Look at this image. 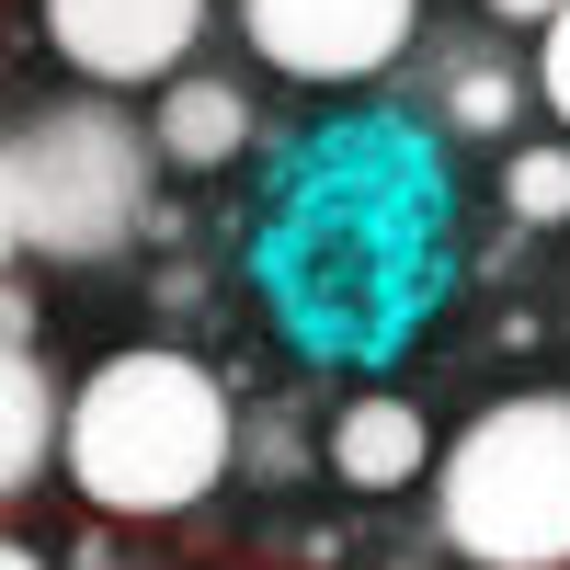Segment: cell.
Instances as JSON below:
<instances>
[{
  "mask_svg": "<svg viewBox=\"0 0 570 570\" xmlns=\"http://www.w3.org/2000/svg\"><path fill=\"white\" fill-rule=\"evenodd\" d=\"M240 468V400L183 343H115L69 376V445L58 480L104 525H183Z\"/></svg>",
  "mask_w": 570,
  "mask_h": 570,
  "instance_id": "1",
  "label": "cell"
},
{
  "mask_svg": "<svg viewBox=\"0 0 570 570\" xmlns=\"http://www.w3.org/2000/svg\"><path fill=\"white\" fill-rule=\"evenodd\" d=\"M0 240L23 274H91L126 263L137 240H171L149 115H126V91L91 80H69L58 104H23L12 160H0Z\"/></svg>",
  "mask_w": 570,
  "mask_h": 570,
  "instance_id": "2",
  "label": "cell"
},
{
  "mask_svg": "<svg viewBox=\"0 0 570 570\" xmlns=\"http://www.w3.org/2000/svg\"><path fill=\"white\" fill-rule=\"evenodd\" d=\"M434 548L456 570H570V389H502L445 434Z\"/></svg>",
  "mask_w": 570,
  "mask_h": 570,
  "instance_id": "3",
  "label": "cell"
},
{
  "mask_svg": "<svg viewBox=\"0 0 570 570\" xmlns=\"http://www.w3.org/2000/svg\"><path fill=\"white\" fill-rule=\"evenodd\" d=\"M252 69L297 91H365L422 46V0H228Z\"/></svg>",
  "mask_w": 570,
  "mask_h": 570,
  "instance_id": "4",
  "label": "cell"
},
{
  "mask_svg": "<svg viewBox=\"0 0 570 570\" xmlns=\"http://www.w3.org/2000/svg\"><path fill=\"white\" fill-rule=\"evenodd\" d=\"M228 0H35V46L91 91H160L195 69Z\"/></svg>",
  "mask_w": 570,
  "mask_h": 570,
  "instance_id": "5",
  "label": "cell"
},
{
  "mask_svg": "<svg viewBox=\"0 0 570 570\" xmlns=\"http://www.w3.org/2000/svg\"><path fill=\"white\" fill-rule=\"evenodd\" d=\"M434 411L400 400V389H354L343 411L320 422V468H331V491H365V502H389V491H422L434 480Z\"/></svg>",
  "mask_w": 570,
  "mask_h": 570,
  "instance_id": "6",
  "label": "cell"
},
{
  "mask_svg": "<svg viewBox=\"0 0 570 570\" xmlns=\"http://www.w3.org/2000/svg\"><path fill=\"white\" fill-rule=\"evenodd\" d=\"M252 137H263V104H252V80L240 69H183V80H160L149 91V149H160V171H183V183H206V171H240L252 160Z\"/></svg>",
  "mask_w": 570,
  "mask_h": 570,
  "instance_id": "7",
  "label": "cell"
},
{
  "mask_svg": "<svg viewBox=\"0 0 570 570\" xmlns=\"http://www.w3.org/2000/svg\"><path fill=\"white\" fill-rule=\"evenodd\" d=\"M58 445H69V376L46 365L35 343V285H12V376H0V491L35 502L58 480Z\"/></svg>",
  "mask_w": 570,
  "mask_h": 570,
  "instance_id": "8",
  "label": "cell"
},
{
  "mask_svg": "<svg viewBox=\"0 0 570 570\" xmlns=\"http://www.w3.org/2000/svg\"><path fill=\"white\" fill-rule=\"evenodd\" d=\"M525 91H537V69L502 58V46H434V126L445 137H513Z\"/></svg>",
  "mask_w": 570,
  "mask_h": 570,
  "instance_id": "9",
  "label": "cell"
},
{
  "mask_svg": "<svg viewBox=\"0 0 570 570\" xmlns=\"http://www.w3.org/2000/svg\"><path fill=\"white\" fill-rule=\"evenodd\" d=\"M502 217L525 228H570V137H513L502 149Z\"/></svg>",
  "mask_w": 570,
  "mask_h": 570,
  "instance_id": "10",
  "label": "cell"
},
{
  "mask_svg": "<svg viewBox=\"0 0 570 570\" xmlns=\"http://www.w3.org/2000/svg\"><path fill=\"white\" fill-rule=\"evenodd\" d=\"M525 69H537V115H548V126L570 137V12H559V23L537 35V58H525Z\"/></svg>",
  "mask_w": 570,
  "mask_h": 570,
  "instance_id": "11",
  "label": "cell"
},
{
  "mask_svg": "<svg viewBox=\"0 0 570 570\" xmlns=\"http://www.w3.org/2000/svg\"><path fill=\"white\" fill-rule=\"evenodd\" d=\"M240 456L263 468V480H297V456H308V445H297V422H274V411H263L252 434H240Z\"/></svg>",
  "mask_w": 570,
  "mask_h": 570,
  "instance_id": "12",
  "label": "cell"
},
{
  "mask_svg": "<svg viewBox=\"0 0 570 570\" xmlns=\"http://www.w3.org/2000/svg\"><path fill=\"white\" fill-rule=\"evenodd\" d=\"M480 12H491V23H502V35H548V23H559V12H570V0H480Z\"/></svg>",
  "mask_w": 570,
  "mask_h": 570,
  "instance_id": "13",
  "label": "cell"
},
{
  "mask_svg": "<svg viewBox=\"0 0 570 570\" xmlns=\"http://www.w3.org/2000/svg\"><path fill=\"white\" fill-rule=\"evenodd\" d=\"M69 570H137V559H126V548H115V525H104V513H91V537H80V548H69Z\"/></svg>",
  "mask_w": 570,
  "mask_h": 570,
  "instance_id": "14",
  "label": "cell"
},
{
  "mask_svg": "<svg viewBox=\"0 0 570 570\" xmlns=\"http://www.w3.org/2000/svg\"><path fill=\"white\" fill-rule=\"evenodd\" d=\"M0 570H69V559H46L35 537H12V548H0Z\"/></svg>",
  "mask_w": 570,
  "mask_h": 570,
  "instance_id": "15",
  "label": "cell"
}]
</instances>
